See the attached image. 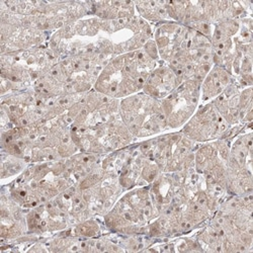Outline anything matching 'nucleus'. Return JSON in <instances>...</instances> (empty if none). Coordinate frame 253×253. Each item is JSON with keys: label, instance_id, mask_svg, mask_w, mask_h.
Listing matches in <instances>:
<instances>
[{"label": "nucleus", "instance_id": "1", "mask_svg": "<svg viewBox=\"0 0 253 253\" xmlns=\"http://www.w3.org/2000/svg\"><path fill=\"white\" fill-rule=\"evenodd\" d=\"M233 81V76L225 68L214 65L201 84V100L206 102L215 99Z\"/></svg>", "mask_w": 253, "mask_h": 253}]
</instances>
